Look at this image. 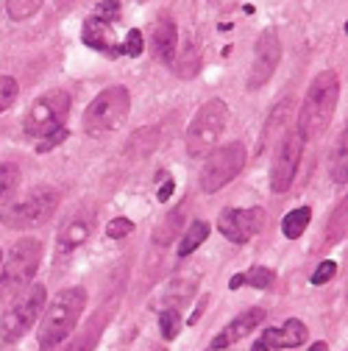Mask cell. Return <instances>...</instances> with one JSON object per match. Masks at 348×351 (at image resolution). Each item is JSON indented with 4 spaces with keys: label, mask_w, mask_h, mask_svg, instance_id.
I'll use <instances>...</instances> for the list:
<instances>
[{
    "label": "cell",
    "mask_w": 348,
    "mask_h": 351,
    "mask_svg": "<svg viewBox=\"0 0 348 351\" xmlns=\"http://www.w3.org/2000/svg\"><path fill=\"white\" fill-rule=\"evenodd\" d=\"M337 98H340L337 73L334 70L318 73L307 90V98L301 104V112H298V134L303 137V143L318 140L329 128L334 109H337Z\"/></svg>",
    "instance_id": "cell-1"
},
{
    "label": "cell",
    "mask_w": 348,
    "mask_h": 351,
    "mask_svg": "<svg viewBox=\"0 0 348 351\" xmlns=\"http://www.w3.org/2000/svg\"><path fill=\"white\" fill-rule=\"evenodd\" d=\"M86 310V290L84 287H67L53 295V301L45 306L39 326V346L42 348H56L62 346L78 326L81 313Z\"/></svg>",
    "instance_id": "cell-2"
},
{
    "label": "cell",
    "mask_w": 348,
    "mask_h": 351,
    "mask_svg": "<svg viewBox=\"0 0 348 351\" xmlns=\"http://www.w3.org/2000/svg\"><path fill=\"white\" fill-rule=\"evenodd\" d=\"M128 112H132V95H128L125 86H106V90L98 93L90 101V106H86V112H84V131L90 137L114 131L117 125L125 123Z\"/></svg>",
    "instance_id": "cell-3"
},
{
    "label": "cell",
    "mask_w": 348,
    "mask_h": 351,
    "mask_svg": "<svg viewBox=\"0 0 348 351\" xmlns=\"http://www.w3.org/2000/svg\"><path fill=\"white\" fill-rule=\"evenodd\" d=\"M59 209V190L53 187H36L31 190L23 201L12 204L6 212H3V226L6 229H17V232H25V229H36V226H45L51 217L56 215Z\"/></svg>",
    "instance_id": "cell-4"
},
{
    "label": "cell",
    "mask_w": 348,
    "mask_h": 351,
    "mask_svg": "<svg viewBox=\"0 0 348 351\" xmlns=\"http://www.w3.org/2000/svg\"><path fill=\"white\" fill-rule=\"evenodd\" d=\"M226 123H229V109H226V104L221 101V98H212V101H206L198 112H195V117H192V123H190V128H187V140H184V145H187V154L190 156H206L212 148H214V143L221 140V134L226 131Z\"/></svg>",
    "instance_id": "cell-5"
},
{
    "label": "cell",
    "mask_w": 348,
    "mask_h": 351,
    "mask_svg": "<svg viewBox=\"0 0 348 351\" xmlns=\"http://www.w3.org/2000/svg\"><path fill=\"white\" fill-rule=\"evenodd\" d=\"M45 304H48L45 285L25 287L17 295V301L3 313V318H0V337H3L6 343H17L20 337H25L31 332V326L39 321L42 310H45Z\"/></svg>",
    "instance_id": "cell-6"
},
{
    "label": "cell",
    "mask_w": 348,
    "mask_h": 351,
    "mask_svg": "<svg viewBox=\"0 0 348 351\" xmlns=\"http://www.w3.org/2000/svg\"><path fill=\"white\" fill-rule=\"evenodd\" d=\"M42 262V243L34 237H25L12 245L9 256L0 265V287L6 293H17L20 287H28L39 271Z\"/></svg>",
    "instance_id": "cell-7"
},
{
    "label": "cell",
    "mask_w": 348,
    "mask_h": 351,
    "mask_svg": "<svg viewBox=\"0 0 348 351\" xmlns=\"http://www.w3.org/2000/svg\"><path fill=\"white\" fill-rule=\"evenodd\" d=\"M70 106H73V98L64 90H51L45 95H39L25 114V134L48 137L53 131L64 128V120L70 117Z\"/></svg>",
    "instance_id": "cell-8"
},
{
    "label": "cell",
    "mask_w": 348,
    "mask_h": 351,
    "mask_svg": "<svg viewBox=\"0 0 348 351\" xmlns=\"http://www.w3.org/2000/svg\"><path fill=\"white\" fill-rule=\"evenodd\" d=\"M245 145L243 143H229L217 151H209L206 154V162H203V170H201V190L203 193H217L223 190L232 179L243 173L245 167Z\"/></svg>",
    "instance_id": "cell-9"
},
{
    "label": "cell",
    "mask_w": 348,
    "mask_h": 351,
    "mask_svg": "<svg viewBox=\"0 0 348 351\" xmlns=\"http://www.w3.org/2000/svg\"><path fill=\"white\" fill-rule=\"evenodd\" d=\"M303 137L298 134V128L290 131V134L282 140V145L276 148L273 165H271V190L273 193H287L298 176V165L303 156Z\"/></svg>",
    "instance_id": "cell-10"
},
{
    "label": "cell",
    "mask_w": 348,
    "mask_h": 351,
    "mask_svg": "<svg viewBox=\"0 0 348 351\" xmlns=\"http://www.w3.org/2000/svg\"><path fill=\"white\" fill-rule=\"evenodd\" d=\"M265 221H268V215L259 206H251V209L229 206V209L221 212V217H217V229H221V234L226 240L243 245L265 229Z\"/></svg>",
    "instance_id": "cell-11"
},
{
    "label": "cell",
    "mask_w": 348,
    "mask_h": 351,
    "mask_svg": "<svg viewBox=\"0 0 348 351\" xmlns=\"http://www.w3.org/2000/svg\"><path fill=\"white\" fill-rule=\"evenodd\" d=\"M279 62H282V42H279L276 28H268L256 39V53H253V64L248 73V90H262L273 78Z\"/></svg>",
    "instance_id": "cell-12"
},
{
    "label": "cell",
    "mask_w": 348,
    "mask_h": 351,
    "mask_svg": "<svg viewBox=\"0 0 348 351\" xmlns=\"http://www.w3.org/2000/svg\"><path fill=\"white\" fill-rule=\"evenodd\" d=\"M265 321V310L262 306H251V310H245V313H240L221 335H217L214 340H212V348L217 351V348H226V346H232V343H237V340H243L245 335H251L259 324Z\"/></svg>",
    "instance_id": "cell-13"
},
{
    "label": "cell",
    "mask_w": 348,
    "mask_h": 351,
    "mask_svg": "<svg viewBox=\"0 0 348 351\" xmlns=\"http://www.w3.org/2000/svg\"><path fill=\"white\" fill-rule=\"evenodd\" d=\"M176 45H179V31L173 20H159L151 31V51L153 59L162 64H173L176 59Z\"/></svg>",
    "instance_id": "cell-14"
},
{
    "label": "cell",
    "mask_w": 348,
    "mask_h": 351,
    "mask_svg": "<svg viewBox=\"0 0 348 351\" xmlns=\"http://www.w3.org/2000/svg\"><path fill=\"white\" fill-rule=\"evenodd\" d=\"M84 42L90 48H95V51H101V53H106V56H117L120 53V42H117V36L112 34V23H103V20H98V17H86V23H84Z\"/></svg>",
    "instance_id": "cell-15"
},
{
    "label": "cell",
    "mask_w": 348,
    "mask_h": 351,
    "mask_svg": "<svg viewBox=\"0 0 348 351\" xmlns=\"http://www.w3.org/2000/svg\"><path fill=\"white\" fill-rule=\"evenodd\" d=\"M307 337H310L307 324L298 321V318H290L284 326H279V329H276V326L268 329V332L262 335V343L279 351V348H298L301 343H307Z\"/></svg>",
    "instance_id": "cell-16"
},
{
    "label": "cell",
    "mask_w": 348,
    "mask_h": 351,
    "mask_svg": "<svg viewBox=\"0 0 348 351\" xmlns=\"http://www.w3.org/2000/svg\"><path fill=\"white\" fill-rule=\"evenodd\" d=\"M92 234V217L90 215H73L70 221L59 229V251H75L78 245H84Z\"/></svg>",
    "instance_id": "cell-17"
},
{
    "label": "cell",
    "mask_w": 348,
    "mask_h": 351,
    "mask_svg": "<svg viewBox=\"0 0 348 351\" xmlns=\"http://www.w3.org/2000/svg\"><path fill=\"white\" fill-rule=\"evenodd\" d=\"M184 217H187V204H179L176 209H173V212L164 217V223L156 226L153 243H156V245H167V243L176 240V234L184 229Z\"/></svg>",
    "instance_id": "cell-18"
},
{
    "label": "cell",
    "mask_w": 348,
    "mask_h": 351,
    "mask_svg": "<svg viewBox=\"0 0 348 351\" xmlns=\"http://www.w3.org/2000/svg\"><path fill=\"white\" fill-rule=\"evenodd\" d=\"M310 221H312V209H310V206H298V209L287 212V215H284V221H282V232H284V237H287V240H298L303 232H307Z\"/></svg>",
    "instance_id": "cell-19"
},
{
    "label": "cell",
    "mask_w": 348,
    "mask_h": 351,
    "mask_svg": "<svg viewBox=\"0 0 348 351\" xmlns=\"http://www.w3.org/2000/svg\"><path fill=\"white\" fill-rule=\"evenodd\" d=\"M293 106H295V101L293 98H284V101H279L276 106H273V114L268 117V123H265V134H262V148L271 143V137L273 134H279V131L284 128V123H287V117L293 114Z\"/></svg>",
    "instance_id": "cell-20"
},
{
    "label": "cell",
    "mask_w": 348,
    "mask_h": 351,
    "mask_svg": "<svg viewBox=\"0 0 348 351\" xmlns=\"http://www.w3.org/2000/svg\"><path fill=\"white\" fill-rule=\"evenodd\" d=\"M170 67L176 70L179 78H192L201 70V51H198V45H184V51L173 59Z\"/></svg>",
    "instance_id": "cell-21"
},
{
    "label": "cell",
    "mask_w": 348,
    "mask_h": 351,
    "mask_svg": "<svg viewBox=\"0 0 348 351\" xmlns=\"http://www.w3.org/2000/svg\"><path fill=\"white\" fill-rule=\"evenodd\" d=\"M206 237H209V223H206V221H192V223L187 226L182 243H179V256H187V254L198 251Z\"/></svg>",
    "instance_id": "cell-22"
},
{
    "label": "cell",
    "mask_w": 348,
    "mask_h": 351,
    "mask_svg": "<svg viewBox=\"0 0 348 351\" xmlns=\"http://www.w3.org/2000/svg\"><path fill=\"white\" fill-rule=\"evenodd\" d=\"M17 187H20V167L12 162H3L0 165V206L14 198Z\"/></svg>",
    "instance_id": "cell-23"
},
{
    "label": "cell",
    "mask_w": 348,
    "mask_h": 351,
    "mask_svg": "<svg viewBox=\"0 0 348 351\" xmlns=\"http://www.w3.org/2000/svg\"><path fill=\"white\" fill-rule=\"evenodd\" d=\"M343 237H345V198L334 206V212L329 217V229H326V243L323 245L343 243Z\"/></svg>",
    "instance_id": "cell-24"
},
{
    "label": "cell",
    "mask_w": 348,
    "mask_h": 351,
    "mask_svg": "<svg viewBox=\"0 0 348 351\" xmlns=\"http://www.w3.org/2000/svg\"><path fill=\"white\" fill-rule=\"evenodd\" d=\"M273 282H276V274L271 268H265V265H253V268H248L243 274V285L256 287V290H271Z\"/></svg>",
    "instance_id": "cell-25"
},
{
    "label": "cell",
    "mask_w": 348,
    "mask_h": 351,
    "mask_svg": "<svg viewBox=\"0 0 348 351\" xmlns=\"http://www.w3.org/2000/svg\"><path fill=\"white\" fill-rule=\"evenodd\" d=\"M45 0H6V14L14 20V23H23L28 17H34Z\"/></svg>",
    "instance_id": "cell-26"
},
{
    "label": "cell",
    "mask_w": 348,
    "mask_h": 351,
    "mask_svg": "<svg viewBox=\"0 0 348 351\" xmlns=\"http://www.w3.org/2000/svg\"><path fill=\"white\" fill-rule=\"evenodd\" d=\"M329 170H332V179H334L337 184H345V131L337 137V143H334V148H332Z\"/></svg>",
    "instance_id": "cell-27"
},
{
    "label": "cell",
    "mask_w": 348,
    "mask_h": 351,
    "mask_svg": "<svg viewBox=\"0 0 348 351\" xmlns=\"http://www.w3.org/2000/svg\"><path fill=\"white\" fill-rule=\"evenodd\" d=\"M182 313L179 310H162V315H159V329H162V335H164V340H173L179 332H182Z\"/></svg>",
    "instance_id": "cell-28"
},
{
    "label": "cell",
    "mask_w": 348,
    "mask_h": 351,
    "mask_svg": "<svg viewBox=\"0 0 348 351\" xmlns=\"http://www.w3.org/2000/svg\"><path fill=\"white\" fill-rule=\"evenodd\" d=\"M20 95V84L12 75H0V114H3L9 106H14Z\"/></svg>",
    "instance_id": "cell-29"
},
{
    "label": "cell",
    "mask_w": 348,
    "mask_h": 351,
    "mask_svg": "<svg viewBox=\"0 0 348 351\" xmlns=\"http://www.w3.org/2000/svg\"><path fill=\"white\" fill-rule=\"evenodd\" d=\"M156 143H159V134H156V128H142V131H137L134 134V140H132V145H128V151L132 148H137L140 145V151L137 154H142V156H148L153 148H156Z\"/></svg>",
    "instance_id": "cell-30"
},
{
    "label": "cell",
    "mask_w": 348,
    "mask_h": 351,
    "mask_svg": "<svg viewBox=\"0 0 348 351\" xmlns=\"http://www.w3.org/2000/svg\"><path fill=\"white\" fill-rule=\"evenodd\" d=\"M132 232H134V223L128 221V217H114V221H109V226H106V237H112V240H123Z\"/></svg>",
    "instance_id": "cell-31"
},
{
    "label": "cell",
    "mask_w": 348,
    "mask_h": 351,
    "mask_svg": "<svg viewBox=\"0 0 348 351\" xmlns=\"http://www.w3.org/2000/svg\"><path fill=\"white\" fill-rule=\"evenodd\" d=\"M120 53H125V56H140L142 53V31H137V28H132L125 34V42L120 45Z\"/></svg>",
    "instance_id": "cell-32"
},
{
    "label": "cell",
    "mask_w": 348,
    "mask_h": 351,
    "mask_svg": "<svg viewBox=\"0 0 348 351\" xmlns=\"http://www.w3.org/2000/svg\"><path fill=\"white\" fill-rule=\"evenodd\" d=\"M92 17L103 20V23H114L120 17V0H103V3H98Z\"/></svg>",
    "instance_id": "cell-33"
},
{
    "label": "cell",
    "mask_w": 348,
    "mask_h": 351,
    "mask_svg": "<svg viewBox=\"0 0 348 351\" xmlns=\"http://www.w3.org/2000/svg\"><path fill=\"white\" fill-rule=\"evenodd\" d=\"M334 274H337V262H332V259H326V262H321L318 265V271L312 274V285H326V282H332L334 279Z\"/></svg>",
    "instance_id": "cell-34"
},
{
    "label": "cell",
    "mask_w": 348,
    "mask_h": 351,
    "mask_svg": "<svg viewBox=\"0 0 348 351\" xmlns=\"http://www.w3.org/2000/svg\"><path fill=\"white\" fill-rule=\"evenodd\" d=\"M64 137H67V131H64V128H59V131H53V134H48L45 143H39V154H42V151H48V148H53V145H59Z\"/></svg>",
    "instance_id": "cell-35"
},
{
    "label": "cell",
    "mask_w": 348,
    "mask_h": 351,
    "mask_svg": "<svg viewBox=\"0 0 348 351\" xmlns=\"http://www.w3.org/2000/svg\"><path fill=\"white\" fill-rule=\"evenodd\" d=\"M170 193H173V182H167V184L159 190V201H167V198H170Z\"/></svg>",
    "instance_id": "cell-36"
},
{
    "label": "cell",
    "mask_w": 348,
    "mask_h": 351,
    "mask_svg": "<svg viewBox=\"0 0 348 351\" xmlns=\"http://www.w3.org/2000/svg\"><path fill=\"white\" fill-rule=\"evenodd\" d=\"M253 351H276V348H271V346H265L262 340H259V343H253Z\"/></svg>",
    "instance_id": "cell-37"
},
{
    "label": "cell",
    "mask_w": 348,
    "mask_h": 351,
    "mask_svg": "<svg viewBox=\"0 0 348 351\" xmlns=\"http://www.w3.org/2000/svg\"><path fill=\"white\" fill-rule=\"evenodd\" d=\"M310 351H329V346H326V343H312Z\"/></svg>",
    "instance_id": "cell-38"
},
{
    "label": "cell",
    "mask_w": 348,
    "mask_h": 351,
    "mask_svg": "<svg viewBox=\"0 0 348 351\" xmlns=\"http://www.w3.org/2000/svg\"><path fill=\"white\" fill-rule=\"evenodd\" d=\"M62 6H73V3H78V0H59Z\"/></svg>",
    "instance_id": "cell-39"
},
{
    "label": "cell",
    "mask_w": 348,
    "mask_h": 351,
    "mask_svg": "<svg viewBox=\"0 0 348 351\" xmlns=\"http://www.w3.org/2000/svg\"><path fill=\"white\" fill-rule=\"evenodd\" d=\"M0 265H3V251H0Z\"/></svg>",
    "instance_id": "cell-40"
},
{
    "label": "cell",
    "mask_w": 348,
    "mask_h": 351,
    "mask_svg": "<svg viewBox=\"0 0 348 351\" xmlns=\"http://www.w3.org/2000/svg\"><path fill=\"white\" fill-rule=\"evenodd\" d=\"M209 351H214V348H209Z\"/></svg>",
    "instance_id": "cell-41"
}]
</instances>
